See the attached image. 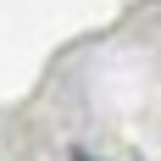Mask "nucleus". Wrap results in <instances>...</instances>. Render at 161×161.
<instances>
[{
  "instance_id": "f257e3e1",
  "label": "nucleus",
  "mask_w": 161,
  "mask_h": 161,
  "mask_svg": "<svg viewBox=\"0 0 161 161\" xmlns=\"http://www.w3.org/2000/svg\"><path fill=\"white\" fill-rule=\"evenodd\" d=\"M72 161H95V156H83V150H72Z\"/></svg>"
}]
</instances>
